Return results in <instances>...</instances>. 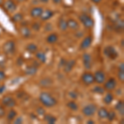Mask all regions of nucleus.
<instances>
[{"mask_svg": "<svg viewBox=\"0 0 124 124\" xmlns=\"http://www.w3.org/2000/svg\"><path fill=\"white\" fill-rule=\"evenodd\" d=\"M36 57H37V59L38 60V61L41 62V63H46V55L45 53L43 52V51H37V53H36Z\"/></svg>", "mask_w": 124, "mask_h": 124, "instance_id": "b1692460", "label": "nucleus"}, {"mask_svg": "<svg viewBox=\"0 0 124 124\" xmlns=\"http://www.w3.org/2000/svg\"><path fill=\"white\" fill-rule=\"evenodd\" d=\"M5 115H6V110H5L4 106L0 105V118H1V117H3Z\"/></svg>", "mask_w": 124, "mask_h": 124, "instance_id": "e433bc0d", "label": "nucleus"}, {"mask_svg": "<svg viewBox=\"0 0 124 124\" xmlns=\"http://www.w3.org/2000/svg\"><path fill=\"white\" fill-rule=\"evenodd\" d=\"M31 28H32V30H34V31H40V29H41V24L38 23H33L32 26H31Z\"/></svg>", "mask_w": 124, "mask_h": 124, "instance_id": "f704fd0d", "label": "nucleus"}, {"mask_svg": "<svg viewBox=\"0 0 124 124\" xmlns=\"http://www.w3.org/2000/svg\"><path fill=\"white\" fill-rule=\"evenodd\" d=\"M79 19L85 28L90 29L93 28V26H94V21H93V19L89 15L86 14V13H82V14L79 15Z\"/></svg>", "mask_w": 124, "mask_h": 124, "instance_id": "f03ea898", "label": "nucleus"}, {"mask_svg": "<svg viewBox=\"0 0 124 124\" xmlns=\"http://www.w3.org/2000/svg\"><path fill=\"white\" fill-rule=\"evenodd\" d=\"M118 70L124 71V63H120V65H118Z\"/></svg>", "mask_w": 124, "mask_h": 124, "instance_id": "37998d69", "label": "nucleus"}, {"mask_svg": "<svg viewBox=\"0 0 124 124\" xmlns=\"http://www.w3.org/2000/svg\"><path fill=\"white\" fill-rule=\"evenodd\" d=\"M69 94H70V98H72L73 99H77V97H78L76 92H75V91L70 92V93Z\"/></svg>", "mask_w": 124, "mask_h": 124, "instance_id": "ea45409f", "label": "nucleus"}, {"mask_svg": "<svg viewBox=\"0 0 124 124\" xmlns=\"http://www.w3.org/2000/svg\"><path fill=\"white\" fill-rule=\"evenodd\" d=\"M37 72V67L35 66V65H29V66L27 67L25 70L26 75H36Z\"/></svg>", "mask_w": 124, "mask_h": 124, "instance_id": "bb28decb", "label": "nucleus"}, {"mask_svg": "<svg viewBox=\"0 0 124 124\" xmlns=\"http://www.w3.org/2000/svg\"><path fill=\"white\" fill-rule=\"evenodd\" d=\"M66 106L69 109H70L73 112H76L79 110V105L75 101H70L66 103Z\"/></svg>", "mask_w": 124, "mask_h": 124, "instance_id": "c85d7f7f", "label": "nucleus"}, {"mask_svg": "<svg viewBox=\"0 0 124 124\" xmlns=\"http://www.w3.org/2000/svg\"><path fill=\"white\" fill-rule=\"evenodd\" d=\"M42 12L43 8L41 7H35L33 8H31L30 14H31V17H33V18H38V17H41Z\"/></svg>", "mask_w": 124, "mask_h": 124, "instance_id": "2eb2a0df", "label": "nucleus"}, {"mask_svg": "<svg viewBox=\"0 0 124 124\" xmlns=\"http://www.w3.org/2000/svg\"><path fill=\"white\" fill-rule=\"evenodd\" d=\"M52 2L55 4H60L62 2V0H52Z\"/></svg>", "mask_w": 124, "mask_h": 124, "instance_id": "c03bdc74", "label": "nucleus"}, {"mask_svg": "<svg viewBox=\"0 0 124 124\" xmlns=\"http://www.w3.org/2000/svg\"><path fill=\"white\" fill-rule=\"evenodd\" d=\"M82 61H83L84 66L86 70H90L92 68V56L90 54L85 52L82 55Z\"/></svg>", "mask_w": 124, "mask_h": 124, "instance_id": "9b49d317", "label": "nucleus"}, {"mask_svg": "<svg viewBox=\"0 0 124 124\" xmlns=\"http://www.w3.org/2000/svg\"><path fill=\"white\" fill-rule=\"evenodd\" d=\"M103 54L107 58H108L109 60L114 61L118 57V52L116 50V48L113 46H107L103 49Z\"/></svg>", "mask_w": 124, "mask_h": 124, "instance_id": "7ed1b4c3", "label": "nucleus"}, {"mask_svg": "<svg viewBox=\"0 0 124 124\" xmlns=\"http://www.w3.org/2000/svg\"><path fill=\"white\" fill-rule=\"evenodd\" d=\"M36 111H37V113H38V115H40V116H44L46 114L45 109H44L43 108H41V107H38Z\"/></svg>", "mask_w": 124, "mask_h": 124, "instance_id": "72a5a7b5", "label": "nucleus"}, {"mask_svg": "<svg viewBox=\"0 0 124 124\" xmlns=\"http://www.w3.org/2000/svg\"><path fill=\"white\" fill-rule=\"evenodd\" d=\"M26 51H27V52H29L30 54H36L37 51H38V47H37V46L36 45L35 43L31 42L27 45V46H26Z\"/></svg>", "mask_w": 124, "mask_h": 124, "instance_id": "6ab92c4d", "label": "nucleus"}, {"mask_svg": "<svg viewBox=\"0 0 124 124\" xmlns=\"http://www.w3.org/2000/svg\"><path fill=\"white\" fill-rule=\"evenodd\" d=\"M58 27L59 29L62 31H67L68 27H67V21L65 19H64L63 17H61L59 19V22H58Z\"/></svg>", "mask_w": 124, "mask_h": 124, "instance_id": "aec40b11", "label": "nucleus"}, {"mask_svg": "<svg viewBox=\"0 0 124 124\" xmlns=\"http://www.w3.org/2000/svg\"><path fill=\"white\" fill-rule=\"evenodd\" d=\"M17 116V111L13 108H11L8 111V113H7V120L8 122H13V120H14L16 118V117Z\"/></svg>", "mask_w": 124, "mask_h": 124, "instance_id": "5701e85b", "label": "nucleus"}, {"mask_svg": "<svg viewBox=\"0 0 124 124\" xmlns=\"http://www.w3.org/2000/svg\"><path fill=\"white\" fill-rule=\"evenodd\" d=\"M49 1H50V0H40V2H41V3H46Z\"/></svg>", "mask_w": 124, "mask_h": 124, "instance_id": "09e8293b", "label": "nucleus"}, {"mask_svg": "<svg viewBox=\"0 0 124 124\" xmlns=\"http://www.w3.org/2000/svg\"><path fill=\"white\" fill-rule=\"evenodd\" d=\"M15 1H17V2H18V3H23V2H25V1H27V0H15Z\"/></svg>", "mask_w": 124, "mask_h": 124, "instance_id": "8fccbe9b", "label": "nucleus"}, {"mask_svg": "<svg viewBox=\"0 0 124 124\" xmlns=\"http://www.w3.org/2000/svg\"><path fill=\"white\" fill-rule=\"evenodd\" d=\"M2 104L4 107L10 108H13L17 105V101L15 100L14 98H13L12 96H8L6 95L2 99Z\"/></svg>", "mask_w": 124, "mask_h": 124, "instance_id": "0eeeda50", "label": "nucleus"}, {"mask_svg": "<svg viewBox=\"0 0 124 124\" xmlns=\"http://www.w3.org/2000/svg\"><path fill=\"white\" fill-rule=\"evenodd\" d=\"M81 81L83 82L84 85L89 86L92 85L94 83V78H93V74L90 72H85L81 75Z\"/></svg>", "mask_w": 124, "mask_h": 124, "instance_id": "423d86ee", "label": "nucleus"}, {"mask_svg": "<svg viewBox=\"0 0 124 124\" xmlns=\"http://www.w3.org/2000/svg\"><path fill=\"white\" fill-rule=\"evenodd\" d=\"M103 84H104V86H103L104 89L108 92L114 90L117 85V80H116L114 78H109L108 80H105V82Z\"/></svg>", "mask_w": 124, "mask_h": 124, "instance_id": "1a4fd4ad", "label": "nucleus"}, {"mask_svg": "<svg viewBox=\"0 0 124 124\" xmlns=\"http://www.w3.org/2000/svg\"><path fill=\"white\" fill-rule=\"evenodd\" d=\"M91 1L93 2V3H99L102 1V0H91Z\"/></svg>", "mask_w": 124, "mask_h": 124, "instance_id": "de8ad7c7", "label": "nucleus"}, {"mask_svg": "<svg viewBox=\"0 0 124 124\" xmlns=\"http://www.w3.org/2000/svg\"><path fill=\"white\" fill-rule=\"evenodd\" d=\"M5 89V86L3 85V86H0V93H3V91H4Z\"/></svg>", "mask_w": 124, "mask_h": 124, "instance_id": "a18cd8bd", "label": "nucleus"}, {"mask_svg": "<svg viewBox=\"0 0 124 124\" xmlns=\"http://www.w3.org/2000/svg\"><path fill=\"white\" fill-rule=\"evenodd\" d=\"M12 20H13V22H14V23H19V22H22L23 20V15L19 13H16V14L13 17Z\"/></svg>", "mask_w": 124, "mask_h": 124, "instance_id": "2f4dec72", "label": "nucleus"}, {"mask_svg": "<svg viewBox=\"0 0 124 124\" xmlns=\"http://www.w3.org/2000/svg\"><path fill=\"white\" fill-rule=\"evenodd\" d=\"M65 62H66V60H65L64 58H62V59L61 60V62H60V67H61V66L64 67V65H65Z\"/></svg>", "mask_w": 124, "mask_h": 124, "instance_id": "79ce46f5", "label": "nucleus"}, {"mask_svg": "<svg viewBox=\"0 0 124 124\" xmlns=\"http://www.w3.org/2000/svg\"><path fill=\"white\" fill-rule=\"evenodd\" d=\"M75 64H76V61H75V60H70V61H66L65 62V65H64V71L65 72V73H70L72 70H73V68L75 66Z\"/></svg>", "mask_w": 124, "mask_h": 124, "instance_id": "4468645a", "label": "nucleus"}, {"mask_svg": "<svg viewBox=\"0 0 124 124\" xmlns=\"http://www.w3.org/2000/svg\"><path fill=\"white\" fill-rule=\"evenodd\" d=\"M3 51L8 55H13L16 51V43L12 40L6 41L3 46Z\"/></svg>", "mask_w": 124, "mask_h": 124, "instance_id": "39448f33", "label": "nucleus"}, {"mask_svg": "<svg viewBox=\"0 0 124 124\" xmlns=\"http://www.w3.org/2000/svg\"><path fill=\"white\" fill-rule=\"evenodd\" d=\"M39 101L41 104L46 108H52L57 104L56 99L53 97L48 92H41L39 95Z\"/></svg>", "mask_w": 124, "mask_h": 124, "instance_id": "f257e3e1", "label": "nucleus"}, {"mask_svg": "<svg viewBox=\"0 0 124 124\" xmlns=\"http://www.w3.org/2000/svg\"><path fill=\"white\" fill-rule=\"evenodd\" d=\"M23 117H17H17H16V118L13 120V122L14 123H16V124H20V123H23Z\"/></svg>", "mask_w": 124, "mask_h": 124, "instance_id": "4c0bfd02", "label": "nucleus"}, {"mask_svg": "<svg viewBox=\"0 0 124 124\" xmlns=\"http://www.w3.org/2000/svg\"><path fill=\"white\" fill-rule=\"evenodd\" d=\"M93 78H94V82L99 85H102L106 80V74L103 70H97L93 74Z\"/></svg>", "mask_w": 124, "mask_h": 124, "instance_id": "9d476101", "label": "nucleus"}, {"mask_svg": "<svg viewBox=\"0 0 124 124\" xmlns=\"http://www.w3.org/2000/svg\"><path fill=\"white\" fill-rule=\"evenodd\" d=\"M98 110L97 105L94 103H89V104L85 105V107L82 108L81 112L84 116L85 117H92L95 114V113Z\"/></svg>", "mask_w": 124, "mask_h": 124, "instance_id": "20e7f679", "label": "nucleus"}, {"mask_svg": "<svg viewBox=\"0 0 124 124\" xmlns=\"http://www.w3.org/2000/svg\"><path fill=\"white\" fill-rule=\"evenodd\" d=\"M44 121L46 123L49 124H54L56 123L57 118L52 114H45L44 115Z\"/></svg>", "mask_w": 124, "mask_h": 124, "instance_id": "4be33fe9", "label": "nucleus"}, {"mask_svg": "<svg viewBox=\"0 0 124 124\" xmlns=\"http://www.w3.org/2000/svg\"><path fill=\"white\" fill-rule=\"evenodd\" d=\"M87 123L88 124H94L95 122L93 121V120H88L87 121Z\"/></svg>", "mask_w": 124, "mask_h": 124, "instance_id": "49530a36", "label": "nucleus"}, {"mask_svg": "<svg viewBox=\"0 0 124 124\" xmlns=\"http://www.w3.org/2000/svg\"><path fill=\"white\" fill-rule=\"evenodd\" d=\"M113 99H114V98H113V93H106V95L103 97V103H104L105 104L109 105V104H111V103H113Z\"/></svg>", "mask_w": 124, "mask_h": 124, "instance_id": "a878e982", "label": "nucleus"}, {"mask_svg": "<svg viewBox=\"0 0 124 124\" xmlns=\"http://www.w3.org/2000/svg\"><path fill=\"white\" fill-rule=\"evenodd\" d=\"M3 3H4V2H3V0H0V6H3Z\"/></svg>", "mask_w": 124, "mask_h": 124, "instance_id": "3c124183", "label": "nucleus"}, {"mask_svg": "<svg viewBox=\"0 0 124 124\" xmlns=\"http://www.w3.org/2000/svg\"><path fill=\"white\" fill-rule=\"evenodd\" d=\"M21 34L24 38H28L30 36H31V30L27 27L24 26V27H23L21 28Z\"/></svg>", "mask_w": 124, "mask_h": 124, "instance_id": "c756f323", "label": "nucleus"}, {"mask_svg": "<svg viewBox=\"0 0 124 124\" xmlns=\"http://www.w3.org/2000/svg\"><path fill=\"white\" fill-rule=\"evenodd\" d=\"M97 113H98V116L100 119H107L108 117V109L106 108H100L99 110H97Z\"/></svg>", "mask_w": 124, "mask_h": 124, "instance_id": "412c9836", "label": "nucleus"}, {"mask_svg": "<svg viewBox=\"0 0 124 124\" xmlns=\"http://www.w3.org/2000/svg\"><path fill=\"white\" fill-rule=\"evenodd\" d=\"M54 14H55L54 12L51 11V10H50V9H46V10H45V11L43 10V12H42V13H41V17H40V18L42 20V21H47V20L51 19V17L54 16Z\"/></svg>", "mask_w": 124, "mask_h": 124, "instance_id": "dca6fc26", "label": "nucleus"}, {"mask_svg": "<svg viewBox=\"0 0 124 124\" xmlns=\"http://www.w3.org/2000/svg\"><path fill=\"white\" fill-rule=\"evenodd\" d=\"M92 42H93V37L92 36H87L85 38L82 40L80 45H79V49L80 50H87L88 48L90 47V46L92 45Z\"/></svg>", "mask_w": 124, "mask_h": 124, "instance_id": "f8f14e48", "label": "nucleus"}, {"mask_svg": "<svg viewBox=\"0 0 124 124\" xmlns=\"http://www.w3.org/2000/svg\"><path fill=\"white\" fill-rule=\"evenodd\" d=\"M92 92L96 93V94L102 95L105 93V89H104V88L102 87L101 85H97V86H94V87L92 89Z\"/></svg>", "mask_w": 124, "mask_h": 124, "instance_id": "cd10ccee", "label": "nucleus"}, {"mask_svg": "<svg viewBox=\"0 0 124 124\" xmlns=\"http://www.w3.org/2000/svg\"><path fill=\"white\" fill-rule=\"evenodd\" d=\"M114 27H115V30L117 31H123V27H124L123 20H121V19L117 20L114 24Z\"/></svg>", "mask_w": 124, "mask_h": 124, "instance_id": "7c9ffc66", "label": "nucleus"}, {"mask_svg": "<svg viewBox=\"0 0 124 124\" xmlns=\"http://www.w3.org/2000/svg\"><path fill=\"white\" fill-rule=\"evenodd\" d=\"M116 117H117V114L114 111H108V117H107V119L108 120L109 122H113L116 119Z\"/></svg>", "mask_w": 124, "mask_h": 124, "instance_id": "473e14b6", "label": "nucleus"}, {"mask_svg": "<svg viewBox=\"0 0 124 124\" xmlns=\"http://www.w3.org/2000/svg\"><path fill=\"white\" fill-rule=\"evenodd\" d=\"M52 25H51V23H46L45 26V31H52Z\"/></svg>", "mask_w": 124, "mask_h": 124, "instance_id": "58836bf2", "label": "nucleus"}, {"mask_svg": "<svg viewBox=\"0 0 124 124\" xmlns=\"http://www.w3.org/2000/svg\"><path fill=\"white\" fill-rule=\"evenodd\" d=\"M67 27L68 28L74 30V31H77L79 28V24L78 23L77 21H75V19L70 18L67 21Z\"/></svg>", "mask_w": 124, "mask_h": 124, "instance_id": "f3484780", "label": "nucleus"}, {"mask_svg": "<svg viewBox=\"0 0 124 124\" xmlns=\"http://www.w3.org/2000/svg\"><path fill=\"white\" fill-rule=\"evenodd\" d=\"M53 79L50 77H45L39 81V85L42 88H49L52 85Z\"/></svg>", "mask_w": 124, "mask_h": 124, "instance_id": "ddd939ff", "label": "nucleus"}, {"mask_svg": "<svg viewBox=\"0 0 124 124\" xmlns=\"http://www.w3.org/2000/svg\"><path fill=\"white\" fill-rule=\"evenodd\" d=\"M58 35L56 33H51L46 37V42L48 44H51V45H53V44L56 43L58 41Z\"/></svg>", "mask_w": 124, "mask_h": 124, "instance_id": "a211bd4d", "label": "nucleus"}, {"mask_svg": "<svg viewBox=\"0 0 124 124\" xmlns=\"http://www.w3.org/2000/svg\"><path fill=\"white\" fill-rule=\"evenodd\" d=\"M3 8L8 13H13L17 10V3H15L14 0H7L5 3H3Z\"/></svg>", "mask_w": 124, "mask_h": 124, "instance_id": "6e6552de", "label": "nucleus"}, {"mask_svg": "<svg viewBox=\"0 0 124 124\" xmlns=\"http://www.w3.org/2000/svg\"><path fill=\"white\" fill-rule=\"evenodd\" d=\"M6 79V74L3 70H0V81L4 80Z\"/></svg>", "mask_w": 124, "mask_h": 124, "instance_id": "a19ab883", "label": "nucleus"}, {"mask_svg": "<svg viewBox=\"0 0 124 124\" xmlns=\"http://www.w3.org/2000/svg\"><path fill=\"white\" fill-rule=\"evenodd\" d=\"M115 109L118 112L122 117H123L124 116V103H123V101L117 102V103H116V105H115Z\"/></svg>", "mask_w": 124, "mask_h": 124, "instance_id": "393cba45", "label": "nucleus"}, {"mask_svg": "<svg viewBox=\"0 0 124 124\" xmlns=\"http://www.w3.org/2000/svg\"><path fill=\"white\" fill-rule=\"evenodd\" d=\"M117 77H118V79L122 83L124 82V71L122 70H118V73H117Z\"/></svg>", "mask_w": 124, "mask_h": 124, "instance_id": "c9c22d12", "label": "nucleus"}]
</instances>
